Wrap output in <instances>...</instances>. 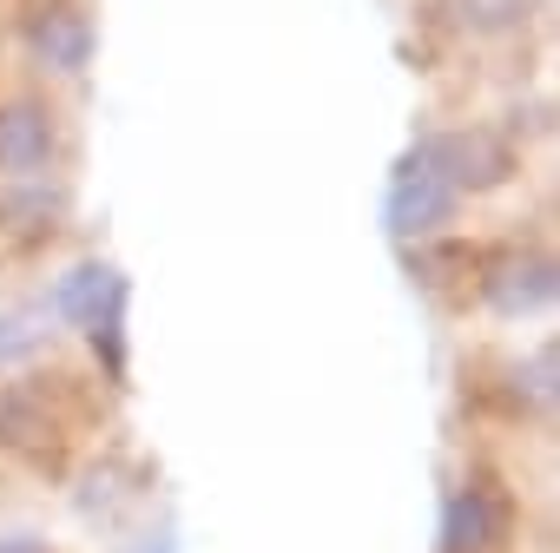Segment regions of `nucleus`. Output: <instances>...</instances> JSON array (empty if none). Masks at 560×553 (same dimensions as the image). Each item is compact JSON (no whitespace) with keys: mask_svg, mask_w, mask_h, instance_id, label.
Segmentation results:
<instances>
[{"mask_svg":"<svg viewBox=\"0 0 560 553\" xmlns=\"http://www.w3.org/2000/svg\"><path fill=\"white\" fill-rule=\"evenodd\" d=\"M448 211H455V185L442 178L435 152L416 145L396 165V185H389V231L396 237H429L435 224H448Z\"/></svg>","mask_w":560,"mask_h":553,"instance_id":"nucleus-1","label":"nucleus"},{"mask_svg":"<svg viewBox=\"0 0 560 553\" xmlns=\"http://www.w3.org/2000/svg\"><path fill=\"white\" fill-rule=\"evenodd\" d=\"M553 263L547 257H534V250H508V257H494L488 263V276H481V297L501 310V317H534V310H547L553 304Z\"/></svg>","mask_w":560,"mask_h":553,"instance_id":"nucleus-2","label":"nucleus"},{"mask_svg":"<svg viewBox=\"0 0 560 553\" xmlns=\"http://www.w3.org/2000/svg\"><path fill=\"white\" fill-rule=\"evenodd\" d=\"M501 527H508V507L488 481H462L442 507V546L448 553H488L501 540Z\"/></svg>","mask_w":560,"mask_h":553,"instance_id":"nucleus-3","label":"nucleus"},{"mask_svg":"<svg viewBox=\"0 0 560 553\" xmlns=\"http://www.w3.org/2000/svg\"><path fill=\"white\" fill-rule=\"evenodd\" d=\"M429 152H435V165H442V178L462 191H488V185H501L508 172H514V152L494 139V132H455V139H429Z\"/></svg>","mask_w":560,"mask_h":553,"instance_id":"nucleus-4","label":"nucleus"},{"mask_svg":"<svg viewBox=\"0 0 560 553\" xmlns=\"http://www.w3.org/2000/svg\"><path fill=\"white\" fill-rule=\"evenodd\" d=\"M54 158V119L27 99L0 106V172L8 178H34L40 165Z\"/></svg>","mask_w":560,"mask_h":553,"instance_id":"nucleus-5","label":"nucleus"},{"mask_svg":"<svg viewBox=\"0 0 560 553\" xmlns=\"http://www.w3.org/2000/svg\"><path fill=\"white\" fill-rule=\"evenodd\" d=\"M126 304V284H119V270L113 263H80V270H67L60 284H54V317H67V323H100L106 310H119Z\"/></svg>","mask_w":560,"mask_h":553,"instance_id":"nucleus-6","label":"nucleus"},{"mask_svg":"<svg viewBox=\"0 0 560 553\" xmlns=\"http://www.w3.org/2000/svg\"><path fill=\"white\" fill-rule=\"evenodd\" d=\"M27 47H34L54 73H80V67L93 60V21H86L80 8H54V14H40V21L27 27Z\"/></svg>","mask_w":560,"mask_h":553,"instance_id":"nucleus-7","label":"nucleus"},{"mask_svg":"<svg viewBox=\"0 0 560 553\" xmlns=\"http://www.w3.org/2000/svg\"><path fill=\"white\" fill-rule=\"evenodd\" d=\"M40 435V409L21 389H0V442H34Z\"/></svg>","mask_w":560,"mask_h":553,"instance_id":"nucleus-8","label":"nucleus"},{"mask_svg":"<svg viewBox=\"0 0 560 553\" xmlns=\"http://www.w3.org/2000/svg\"><path fill=\"white\" fill-rule=\"evenodd\" d=\"M40 343V330L27 323V317H0V363H14V356H27Z\"/></svg>","mask_w":560,"mask_h":553,"instance_id":"nucleus-9","label":"nucleus"},{"mask_svg":"<svg viewBox=\"0 0 560 553\" xmlns=\"http://www.w3.org/2000/svg\"><path fill=\"white\" fill-rule=\"evenodd\" d=\"M0 553H47V540H34V533H0Z\"/></svg>","mask_w":560,"mask_h":553,"instance_id":"nucleus-10","label":"nucleus"}]
</instances>
